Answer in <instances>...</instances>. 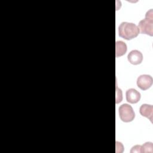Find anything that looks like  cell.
I'll return each mask as SVG.
<instances>
[{
	"label": "cell",
	"mask_w": 153,
	"mask_h": 153,
	"mask_svg": "<svg viewBox=\"0 0 153 153\" xmlns=\"http://www.w3.org/2000/svg\"><path fill=\"white\" fill-rule=\"evenodd\" d=\"M119 36L126 40L135 38L139 34V30L135 24L127 22H122L118 27Z\"/></svg>",
	"instance_id": "6da1fadb"
},
{
	"label": "cell",
	"mask_w": 153,
	"mask_h": 153,
	"mask_svg": "<svg viewBox=\"0 0 153 153\" xmlns=\"http://www.w3.org/2000/svg\"><path fill=\"white\" fill-rule=\"evenodd\" d=\"M152 9L148 11L145 14V19L140 20L138 25L139 33L153 36V14Z\"/></svg>",
	"instance_id": "7a4b0ae2"
},
{
	"label": "cell",
	"mask_w": 153,
	"mask_h": 153,
	"mask_svg": "<svg viewBox=\"0 0 153 153\" xmlns=\"http://www.w3.org/2000/svg\"><path fill=\"white\" fill-rule=\"evenodd\" d=\"M118 112L120 119L125 123L132 121L135 117L133 108L127 103L121 105L119 108Z\"/></svg>",
	"instance_id": "3957f363"
},
{
	"label": "cell",
	"mask_w": 153,
	"mask_h": 153,
	"mask_svg": "<svg viewBox=\"0 0 153 153\" xmlns=\"http://www.w3.org/2000/svg\"><path fill=\"white\" fill-rule=\"evenodd\" d=\"M153 79L151 75L143 74L140 75L137 79V85L142 90H146L152 84Z\"/></svg>",
	"instance_id": "277c9868"
},
{
	"label": "cell",
	"mask_w": 153,
	"mask_h": 153,
	"mask_svg": "<svg viewBox=\"0 0 153 153\" xmlns=\"http://www.w3.org/2000/svg\"><path fill=\"white\" fill-rule=\"evenodd\" d=\"M127 59L128 62L132 65H139L143 60V55L140 51L134 50L128 53L127 56Z\"/></svg>",
	"instance_id": "5b68a950"
},
{
	"label": "cell",
	"mask_w": 153,
	"mask_h": 153,
	"mask_svg": "<svg viewBox=\"0 0 153 153\" xmlns=\"http://www.w3.org/2000/svg\"><path fill=\"white\" fill-rule=\"evenodd\" d=\"M126 100L130 103H136L140 99V94L134 88H130L127 90L126 93Z\"/></svg>",
	"instance_id": "8992f818"
},
{
	"label": "cell",
	"mask_w": 153,
	"mask_h": 153,
	"mask_svg": "<svg viewBox=\"0 0 153 153\" xmlns=\"http://www.w3.org/2000/svg\"><path fill=\"white\" fill-rule=\"evenodd\" d=\"M139 112L140 115L148 118L151 123H152L153 115V106L148 104H143L139 108Z\"/></svg>",
	"instance_id": "52a82bcc"
},
{
	"label": "cell",
	"mask_w": 153,
	"mask_h": 153,
	"mask_svg": "<svg viewBox=\"0 0 153 153\" xmlns=\"http://www.w3.org/2000/svg\"><path fill=\"white\" fill-rule=\"evenodd\" d=\"M127 50V45L122 41H116L115 43V56L118 57L126 54Z\"/></svg>",
	"instance_id": "ba28073f"
},
{
	"label": "cell",
	"mask_w": 153,
	"mask_h": 153,
	"mask_svg": "<svg viewBox=\"0 0 153 153\" xmlns=\"http://www.w3.org/2000/svg\"><path fill=\"white\" fill-rule=\"evenodd\" d=\"M141 148H142V152H152V148H153V145L152 143L150 142H145L143 145H141Z\"/></svg>",
	"instance_id": "9c48e42d"
},
{
	"label": "cell",
	"mask_w": 153,
	"mask_h": 153,
	"mask_svg": "<svg viewBox=\"0 0 153 153\" xmlns=\"http://www.w3.org/2000/svg\"><path fill=\"white\" fill-rule=\"evenodd\" d=\"M116 103H118L119 102H121L122 100V92L121 89H118V87L117 85L116 87Z\"/></svg>",
	"instance_id": "30bf717a"
},
{
	"label": "cell",
	"mask_w": 153,
	"mask_h": 153,
	"mask_svg": "<svg viewBox=\"0 0 153 153\" xmlns=\"http://www.w3.org/2000/svg\"><path fill=\"white\" fill-rule=\"evenodd\" d=\"M130 152H142L141 145H135L132 147Z\"/></svg>",
	"instance_id": "8fae6325"
}]
</instances>
